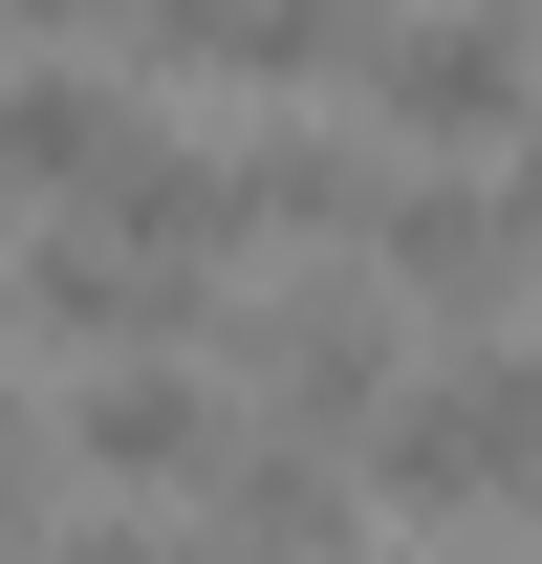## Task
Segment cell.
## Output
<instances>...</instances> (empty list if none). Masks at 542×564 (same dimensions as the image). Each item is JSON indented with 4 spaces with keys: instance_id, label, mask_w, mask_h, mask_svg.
<instances>
[{
    "instance_id": "6da1fadb",
    "label": "cell",
    "mask_w": 542,
    "mask_h": 564,
    "mask_svg": "<svg viewBox=\"0 0 542 564\" xmlns=\"http://www.w3.org/2000/svg\"><path fill=\"white\" fill-rule=\"evenodd\" d=\"M369 499H391V521H499V499H542V348H477L434 413H391Z\"/></svg>"
},
{
    "instance_id": "7a4b0ae2",
    "label": "cell",
    "mask_w": 542,
    "mask_h": 564,
    "mask_svg": "<svg viewBox=\"0 0 542 564\" xmlns=\"http://www.w3.org/2000/svg\"><path fill=\"white\" fill-rule=\"evenodd\" d=\"M369 109H391L412 152H521V131H542V22H499V0L369 22Z\"/></svg>"
},
{
    "instance_id": "3957f363",
    "label": "cell",
    "mask_w": 542,
    "mask_h": 564,
    "mask_svg": "<svg viewBox=\"0 0 542 564\" xmlns=\"http://www.w3.org/2000/svg\"><path fill=\"white\" fill-rule=\"evenodd\" d=\"M521 261H542L521 196H412V174L369 196V282H391V304H434V326H499V304H521Z\"/></svg>"
},
{
    "instance_id": "277c9868",
    "label": "cell",
    "mask_w": 542,
    "mask_h": 564,
    "mask_svg": "<svg viewBox=\"0 0 542 564\" xmlns=\"http://www.w3.org/2000/svg\"><path fill=\"white\" fill-rule=\"evenodd\" d=\"M22 326H44V348H174V326H196V261L131 239V217H109V239H44V261H22Z\"/></svg>"
},
{
    "instance_id": "5b68a950",
    "label": "cell",
    "mask_w": 542,
    "mask_h": 564,
    "mask_svg": "<svg viewBox=\"0 0 542 564\" xmlns=\"http://www.w3.org/2000/svg\"><path fill=\"white\" fill-rule=\"evenodd\" d=\"M152 22V66H196V87H326L369 66V0H131Z\"/></svg>"
},
{
    "instance_id": "8992f818",
    "label": "cell",
    "mask_w": 542,
    "mask_h": 564,
    "mask_svg": "<svg viewBox=\"0 0 542 564\" xmlns=\"http://www.w3.org/2000/svg\"><path fill=\"white\" fill-rule=\"evenodd\" d=\"M131 87H66V66H0V196H109L131 174Z\"/></svg>"
},
{
    "instance_id": "52a82bcc",
    "label": "cell",
    "mask_w": 542,
    "mask_h": 564,
    "mask_svg": "<svg viewBox=\"0 0 542 564\" xmlns=\"http://www.w3.org/2000/svg\"><path fill=\"white\" fill-rule=\"evenodd\" d=\"M87 456L109 478H217V391L196 369H131V391H87Z\"/></svg>"
},
{
    "instance_id": "ba28073f",
    "label": "cell",
    "mask_w": 542,
    "mask_h": 564,
    "mask_svg": "<svg viewBox=\"0 0 542 564\" xmlns=\"http://www.w3.org/2000/svg\"><path fill=\"white\" fill-rule=\"evenodd\" d=\"M347 499H369V478H347L326 434H261V456H217V521H239V543H326Z\"/></svg>"
},
{
    "instance_id": "9c48e42d",
    "label": "cell",
    "mask_w": 542,
    "mask_h": 564,
    "mask_svg": "<svg viewBox=\"0 0 542 564\" xmlns=\"http://www.w3.org/2000/svg\"><path fill=\"white\" fill-rule=\"evenodd\" d=\"M22 499H44V434H22V413H0V521H22Z\"/></svg>"
},
{
    "instance_id": "30bf717a",
    "label": "cell",
    "mask_w": 542,
    "mask_h": 564,
    "mask_svg": "<svg viewBox=\"0 0 542 564\" xmlns=\"http://www.w3.org/2000/svg\"><path fill=\"white\" fill-rule=\"evenodd\" d=\"M0 22H131V0H0Z\"/></svg>"
}]
</instances>
